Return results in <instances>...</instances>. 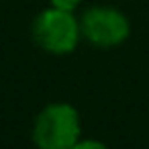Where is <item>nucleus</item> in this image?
<instances>
[{"instance_id":"nucleus-1","label":"nucleus","mask_w":149,"mask_h":149,"mask_svg":"<svg viewBox=\"0 0 149 149\" xmlns=\"http://www.w3.org/2000/svg\"><path fill=\"white\" fill-rule=\"evenodd\" d=\"M82 137V116L70 102H51L35 116L31 139L41 149H74Z\"/></svg>"},{"instance_id":"nucleus-2","label":"nucleus","mask_w":149,"mask_h":149,"mask_svg":"<svg viewBox=\"0 0 149 149\" xmlns=\"http://www.w3.org/2000/svg\"><path fill=\"white\" fill-rule=\"evenodd\" d=\"M31 37L39 49L51 55H70L78 49L82 37L80 19L74 13L49 6L41 10L31 25Z\"/></svg>"},{"instance_id":"nucleus-3","label":"nucleus","mask_w":149,"mask_h":149,"mask_svg":"<svg viewBox=\"0 0 149 149\" xmlns=\"http://www.w3.org/2000/svg\"><path fill=\"white\" fill-rule=\"evenodd\" d=\"M80 27L82 37L98 49L118 47L131 37V21L112 6H90L80 17Z\"/></svg>"},{"instance_id":"nucleus-4","label":"nucleus","mask_w":149,"mask_h":149,"mask_svg":"<svg viewBox=\"0 0 149 149\" xmlns=\"http://www.w3.org/2000/svg\"><path fill=\"white\" fill-rule=\"evenodd\" d=\"M80 4H82V0H49V6H55V8L68 10V13H76Z\"/></svg>"},{"instance_id":"nucleus-5","label":"nucleus","mask_w":149,"mask_h":149,"mask_svg":"<svg viewBox=\"0 0 149 149\" xmlns=\"http://www.w3.org/2000/svg\"><path fill=\"white\" fill-rule=\"evenodd\" d=\"M86 147L104 149V143H100V141H92V139H82V137H80V141L76 143V147H74V149H86Z\"/></svg>"},{"instance_id":"nucleus-6","label":"nucleus","mask_w":149,"mask_h":149,"mask_svg":"<svg viewBox=\"0 0 149 149\" xmlns=\"http://www.w3.org/2000/svg\"><path fill=\"white\" fill-rule=\"evenodd\" d=\"M0 2H2V0H0Z\"/></svg>"}]
</instances>
